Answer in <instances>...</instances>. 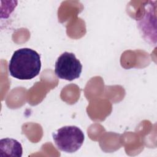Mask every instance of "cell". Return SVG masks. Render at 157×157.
<instances>
[{
  "mask_svg": "<svg viewBox=\"0 0 157 157\" xmlns=\"http://www.w3.org/2000/svg\"><path fill=\"white\" fill-rule=\"evenodd\" d=\"M147 8L145 10V13L142 19L139 20L138 21V28L140 31L144 39L149 42L152 44L153 39L156 43V39L153 36V34L156 37V34L153 33V29L156 32V28L153 27V25L156 26V23H153V18L155 17V13L153 15L152 10V4H147Z\"/></svg>",
  "mask_w": 157,
  "mask_h": 157,
  "instance_id": "cell-4",
  "label": "cell"
},
{
  "mask_svg": "<svg viewBox=\"0 0 157 157\" xmlns=\"http://www.w3.org/2000/svg\"><path fill=\"white\" fill-rule=\"evenodd\" d=\"M82 71V65L73 53L65 52L55 63V73L61 79L72 81L78 78Z\"/></svg>",
  "mask_w": 157,
  "mask_h": 157,
  "instance_id": "cell-3",
  "label": "cell"
},
{
  "mask_svg": "<svg viewBox=\"0 0 157 157\" xmlns=\"http://www.w3.org/2000/svg\"><path fill=\"white\" fill-rule=\"evenodd\" d=\"M41 61L39 54L29 48H20L14 52L9 61L10 75L19 80H31L40 72Z\"/></svg>",
  "mask_w": 157,
  "mask_h": 157,
  "instance_id": "cell-1",
  "label": "cell"
},
{
  "mask_svg": "<svg viewBox=\"0 0 157 157\" xmlns=\"http://www.w3.org/2000/svg\"><path fill=\"white\" fill-rule=\"evenodd\" d=\"M23 148L21 144L15 139L10 138L2 139L0 140V155L1 156H22Z\"/></svg>",
  "mask_w": 157,
  "mask_h": 157,
  "instance_id": "cell-5",
  "label": "cell"
},
{
  "mask_svg": "<svg viewBox=\"0 0 157 157\" xmlns=\"http://www.w3.org/2000/svg\"><path fill=\"white\" fill-rule=\"evenodd\" d=\"M57 148L64 152L74 153L83 144L85 136L83 131L75 126H65L52 134Z\"/></svg>",
  "mask_w": 157,
  "mask_h": 157,
  "instance_id": "cell-2",
  "label": "cell"
}]
</instances>
